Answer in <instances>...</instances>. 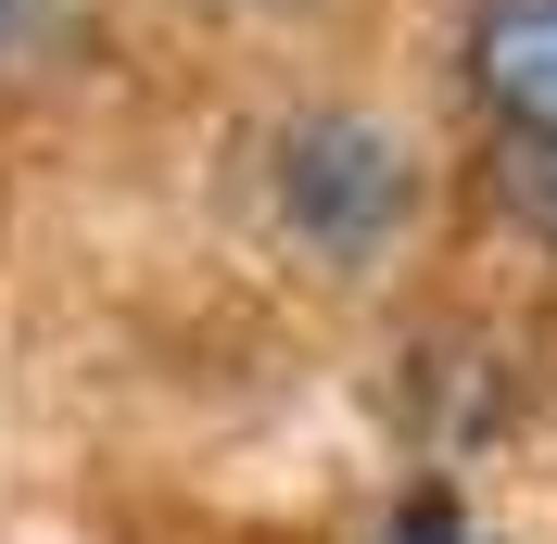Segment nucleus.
<instances>
[{
  "label": "nucleus",
  "instance_id": "obj_1",
  "mask_svg": "<svg viewBox=\"0 0 557 544\" xmlns=\"http://www.w3.org/2000/svg\"><path fill=\"white\" fill-rule=\"evenodd\" d=\"M469 102L520 139L532 165H557V0H469Z\"/></svg>",
  "mask_w": 557,
  "mask_h": 544
},
{
  "label": "nucleus",
  "instance_id": "obj_2",
  "mask_svg": "<svg viewBox=\"0 0 557 544\" xmlns=\"http://www.w3.org/2000/svg\"><path fill=\"white\" fill-rule=\"evenodd\" d=\"M76 38V0H0V76L13 64H51Z\"/></svg>",
  "mask_w": 557,
  "mask_h": 544
},
{
  "label": "nucleus",
  "instance_id": "obj_3",
  "mask_svg": "<svg viewBox=\"0 0 557 544\" xmlns=\"http://www.w3.org/2000/svg\"><path fill=\"white\" fill-rule=\"evenodd\" d=\"M532 177H545V228H557V165H532Z\"/></svg>",
  "mask_w": 557,
  "mask_h": 544
}]
</instances>
